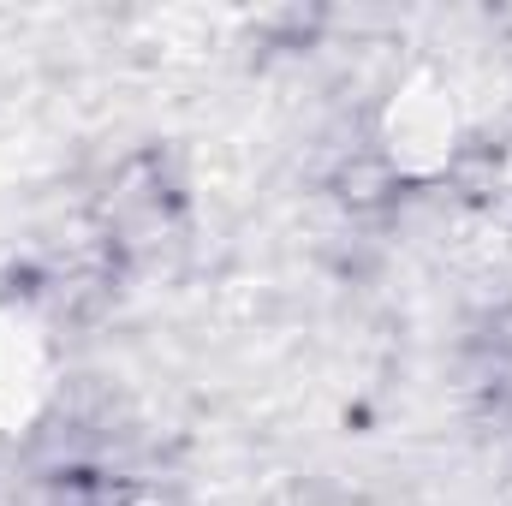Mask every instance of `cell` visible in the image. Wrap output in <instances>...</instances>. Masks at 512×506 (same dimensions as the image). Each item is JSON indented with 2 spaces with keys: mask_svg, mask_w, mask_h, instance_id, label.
<instances>
[{
  "mask_svg": "<svg viewBox=\"0 0 512 506\" xmlns=\"http://www.w3.org/2000/svg\"><path fill=\"white\" fill-rule=\"evenodd\" d=\"M453 102L441 90H405L393 102V155L405 167H435L441 155H453Z\"/></svg>",
  "mask_w": 512,
  "mask_h": 506,
  "instance_id": "obj_1",
  "label": "cell"
},
{
  "mask_svg": "<svg viewBox=\"0 0 512 506\" xmlns=\"http://www.w3.org/2000/svg\"><path fill=\"white\" fill-rule=\"evenodd\" d=\"M131 506H161V501H149V495H143V501H131Z\"/></svg>",
  "mask_w": 512,
  "mask_h": 506,
  "instance_id": "obj_2",
  "label": "cell"
}]
</instances>
